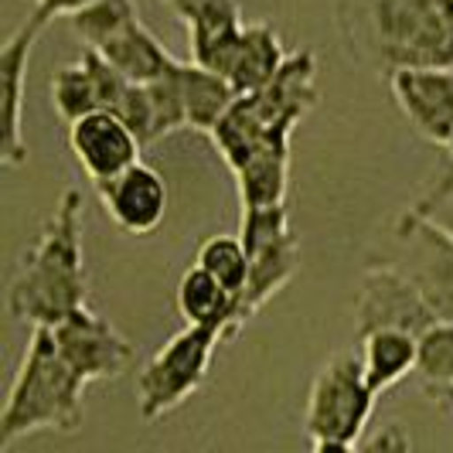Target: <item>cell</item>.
<instances>
[{"label": "cell", "mask_w": 453, "mask_h": 453, "mask_svg": "<svg viewBox=\"0 0 453 453\" xmlns=\"http://www.w3.org/2000/svg\"><path fill=\"white\" fill-rule=\"evenodd\" d=\"M68 150L92 184H103L134 167L143 150V140L119 113L96 110L68 123Z\"/></svg>", "instance_id": "7c38bea8"}, {"label": "cell", "mask_w": 453, "mask_h": 453, "mask_svg": "<svg viewBox=\"0 0 453 453\" xmlns=\"http://www.w3.org/2000/svg\"><path fill=\"white\" fill-rule=\"evenodd\" d=\"M96 191H99L103 211L110 215V222L119 232L143 239V235H154L164 226L171 191H167V181L160 178V171H154L150 164L136 160L134 167H127L123 174L96 184Z\"/></svg>", "instance_id": "4fadbf2b"}, {"label": "cell", "mask_w": 453, "mask_h": 453, "mask_svg": "<svg viewBox=\"0 0 453 453\" xmlns=\"http://www.w3.org/2000/svg\"><path fill=\"white\" fill-rule=\"evenodd\" d=\"M86 379L62 358L51 327H35L0 412V450L35 433H72L82 423Z\"/></svg>", "instance_id": "3957f363"}, {"label": "cell", "mask_w": 453, "mask_h": 453, "mask_svg": "<svg viewBox=\"0 0 453 453\" xmlns=\"http://www.w3.org/2000/svg\"><path fill=\"white\" fill-rule=\"evenodd\" d=\"M178 82H181L188 130H195V134H211L215 123L228 113V106L239 96L222 72L202 65L195 58L178 62Z\"/></svg>", "instance_id": "ac0fdd59"}, {"label": "cell", "mask_w": 453, "mask_h": 453, "mask_svg": "<svg viewBox=\"0 0 453 453\" xmlns=\"http://www.w3.org/2000/svg\"><path fill=\"white\" fill-rule=\"evenodd\" d=\"M31 4H35V14L51 24V18H68V14L82 11L92 0H31Z\"/></svg>", "instance_id": "4316f807"}, {"label": "cell", "mask_w": 453, "mask_h": 453, "mask_svg": "<svg viewBox=\"0 0 453 453\" xmlns=\"http://www.w3.org/2000/svg\"><path fill=\"white\" fill-rule=\"evenodd\" d=\"M130 86L134 82L106 55H99L92 48H82L75 55V62H68V65H62L51 75L48 96H51L55 113L62 116L65 123H72L79 116L96 113V110L119 113Z\"/></svg>", "instance_id": "30bf717a"}, {"label": "cell", "mask_w": 453, "mask_h": 453, "mask_svg": "<svg viewBox=\"0 0 453 453\" xmlns=\"http://www.w3.org/2000/svg\"><path fill=\"white\" fill-rule=\"evenodd\" d=\"M406 123L436 147L453 136V65H409L386 75Z\"/></svg>", "instance_id": "8fae6325"}, {"label": "cell", "mask_w": 453, "mask_h": 453, "mask_svg": "<svg viewBox=\"0 0 453 453\" xmlns=\"http://www.w3.org/2000/svg\"><path fill=\"white\" fill-rule=\"evenodd\" d=\"M222 334L211 327L184 324L174 338H167L147 365L136 372V409L143 419H164L181 409L208 379Z\"/></svg>", "instance_id": "8992f818"}, {"label": "cell", "mask_w": 453, "mask_h": 453, "mask_svg": "<svg viewBox=\"0 0 453 453\" xmlns=\"http://www.w3.org/2000/svg\"><path fill=\"white\" fill-rule=\"evenodd\" d=\"M416 375L423 386H453V320H433L419 334Z\"/></svg>", "instance_id": "603a6c76"}, {"label": "cell", "mask_w": 453, "mask_h": 453, "mask_svg": "<svg viewBox=\"0 0 453 453\" xmlns=\"http://www.w3.org/2000/svg\"><path fill=\"white\" fill-rule=\"evenodd\" d=\"M416 355H419V334H409L399 327H379V331L358 334L365 379L379 395L386 388L399 386L409 372H416Z\"/></svg>", "instance_id": "e0dca14e"}, {"label": "cell", "mask_w": 453, "mask_h": 453, "mask_svg": "<svg viewBox=\"0 0 453 453\" xmlns=\"http://www.w3.org/2000/svg\"><path fill=\"white\" fill-rule=\"evenodd\" d=\"M423 392H426L440 409L453 412V386H423Z\"/></svg>", "instance_id": "83f0119b"}, {"label": "cell", "mask_w": 453, "mask_h": 453, "mask_svg": "<svg viewBox=\"0 0 453 453\" xmlns=\"http://www.w3.org/2000/svg\"><path fill=\"white\" fill-rule=\"evenodd\" d=\"M99 55H106L130 82H154V79L167 75L171 68L178 65V58L160 45V38L140 18L130 27H123L113 42H106L99 48Z\"/></svg>", "instance_id": "d6986e66"}, {"label": "cell", "mask_w": 453, "mask_h": 453, "mask_svg": "<svg viewBox=\"0 0 453 453\" xmlns=\"http://www.w3.org/2000/svg\"><path fill=\"white\" fill-rule=\"evenodd\" d=\"M89 303V270L82 246V195L62 191L42 235L24 250L7 290L11 318L31 327H51Z\"/></svg>", "instance_id": "7a4b0ae2"}, {"label": "cell", "mask_w": 453, "mask_h": 453, "mask_svg": "<svg viewBox=\"0 0 453 453\" xmlns=\"http://www.w3.org/2000/svg\"><path fill=\"white\" fill-rule=\"evenodd\" d=\"M334 27L348 58L379 75L453 65V0H334Z\"/></svg>", "instance_id": "6da1fadb"}, {"label": "cell", "mask_w": 453, "mask_h": 453, "mask_svg": "<svg viewBox=\"0 0 453 453\" xmlns=\"http://www.w3.org/2000/svg\"><path fill=\"white\" fill-rule=\"evenodd\" d=\"M174 303H178V314L184 318V324L211 327V331H219L226 341L235 338V334L246 327L239 296L232 294L228 287H222V283L208 270H202L198 263L188 266L184 276L178 280Z\"/></svg>", "instance_id": "9a60e30c"}, {"label": "cell", "mask_w": 453, "mask_h": 453, "mask_svg": "<svg viewBox=\"0 0 453 453\" xmlns=\"http://www.w3.org/2000/svg\"><path fill=\"white\" fill-rule=\"evenodd\" d=\"M379 392L365 379L358 351H338L320 365L303 406V433L311 450L334 453L362 447Z\"/></svg>", "instance_id": "5b68a950"}, {"label": "cell", "mask_w": 453, "mask_h": 453, "mask_svg": "<svg viewBox=\"0 0 453 453\" xmlns=\"http://www.w3.org/2000/svg\"><path fill=\"white\" fill-rule=\"evenodd\" d=\"M171 11H174V18L184 24L198 21L204 14H211V11H226V7H242L239 0H164Z\"/></svg>", "instance_id": "d4e9b609"}, {"label": "cell", "mask_w": 453, "mask_h": 453, "mask_svg": "<svg viewBox=\"0 0 453 453\" xmlns=\"http://www.w3.org/2000/svg\"><path fill=\"white\" fill-rule=\"evenodd\" d=\"M239 235L250 252V283L239 296L242 318L250 324L273 296L287 290V283L300 270V235L290 226L287 202L242 208Z\"/></svg>", "instance_id": "52a82bcc"}, {"label": "cell", "mask_w": 453, "mask_h": 453, "mask_svg": "<svg viewBox=\"0 0 453 453\" xmlns=\"http://www.w3.org/2000/svg\"><path fill=\"white\" fill-rule=\"evenodd\" d=\"M447 150H450V157H453V136H450V143H447Z\"/></svg>", "instance_id": "f1b7e54d"}, {"label": "cell", "mask_w": 453, "mask_h": 453, "mask_svg": "<svg viewBox=\"0 0 453 453\" xmlns=\"http://www.w3.org/2000/svg\"><path fill=\"white\" fill-rule=\"evenodd\" d=\"M287 55H290V51L283 48L280 31H276L273 24L252 21L242 27V35H239V42L232 48L222 75L235 86L239 96H242V92H256V89H263L273 75L280 72V65L287 62Z\"/></svg>", "instance_id": "2e32d148"}, {"label": "cell", "mask_w": 453, "mask_h": 453, "mask_svg": "<svg viewBox=\"0 0 453 453\" xmlns=\"http://www.w3.org/2000/svg\"><path fill=\"white\" fill-rule=\"evenodd\" d=\"M242 208L283 204L290 191V147H266L232 171Z\"/></svg>", "instance_id": "ffe728a7"}, {"label": "cell", "mask_w": 453, "mask_h": 453, "mask_svg": "<svg viewBox=\"0 0 453 453\" xmlns=\"http://www.w3.org/2000/svg\"><path fill=\"white\" fill-rule=\"evenodd\" d=\"M51 338L65 358L86 382H106L130 372L136 362V351L130 338L119 334V327L99 318L89 303L72 311L65 320L51 324Z\"/></svg>", "instance_id": "ba28073f"}, {"label": "cell", "mask_w": 453, "mask_h": 453, "mask_svg": "<svg viewBox=\"0 0 453 453\" xmlns=\"http://www.w3.org/2000/svg\"><path fill=\"white\" fill-rule=\"evenodd\" d=\"M355 318H358V334L379 331V327H399L409 334H423L433 320H440L403 273L386 263H368V259L358 280Z\"/></svg>", "instance_id": "9c48e42d"}, {"label": "cell", "mask_w": 453, "mask_h": 453, "mask_svg": "<svg viewBox=\"0 0 453 453\" xmlns=\"http://www.w3.org/2000/svg\"><path fill=\"white\" fill-rule=\"evenodd\" d=\"M409 447H412V440L403 433L399 423L386 426V433L375 436V440H362V450H409Z\"/></svg>", "instance_id": "484cf974"}, {"label": "cell", "mask_w": 453, "mask_h": 453, "mask_svg": "<svg viewBox=\"0 0 453 453\" xmlns=\"http://www.w3.org/2000/svg\"><path fill=\"white\" fill-rule=\"evenodd\" d=\"M195 263L211 273L235 296H242L246 283H250V252H246L242 235H208L198 246Z\"/></svg>", "instance_id": "7402d4cb"}, {"label": "cell", "mask_w": 453, "mask_h": 453, "mask_svg": "<svg viewBox=\"0 0 453 453\" xmlns=\"http://www.w3.org/2000/svg\"><path fill=\"white\" fill-rule=\"evenodd\" d=\"M48 27L45 18L31 11V18L4 42L0 48V82H4V136H0V160L4 167L27 164V136H24V96H27V62L35 42Z\"/></svg>", "instance_id": "5bb4252c"}, {"label": "cell", "mask_w": 453, "mask_h": 453, "mask_svg": "<svg viewBox=\"0 0 453 453\" xmlns=\"http://www.w3.org/2000/svg\"><path fill=\"white\" fill-rule=\"evenodd\" d=\"M140 14H136V0H92L82 11L68 14V27L72 35L82 42V48H99L113 42L123 27H130Z\"/></svg>", "instance_id": "44dd1931"}, {"label": "cell", "mask_w": 453, "mask_h": 453, "mask_svg": "<svg viewBox=\"0 0 453 453\" xmlns=\"http://www.w3.org/2000/svg\"><path fill=\"white\" fill-rule=\"evenodd\" d=\"M412 208L423 211L430 222H436L443 232L453 235V164L426 184V191L412 202Z\"/></svg>", "instance_id": "cb8c5ba5"}, {"label": "cell", "mask_w": 453, "mask_h": 453, "mask_svg": "<svg viewBox=\"0 0 453 453\" xmlns=\"http://www.w3.org/2000/svg\"><path fill=\"white\" fill-rule=\"evenodd\" d=\"M368 263L399 270L440 320H453V235L412 204L392 215L365 252Z\"/></svg>", "instance_id": "277c9868"}]
</instances>
